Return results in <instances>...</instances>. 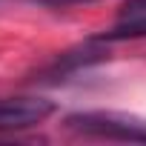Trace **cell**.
<instances>
[{
  "label": "cell",
  "mask_w": 146,
  "mask_h": 146,
  "mask_svg": "<svg viewBox=\"0 0 146 146\" xmlns=\"http://www.w3.org/2000/svg\"><path fill=\"white\" fill-rule=\"evenodd\" d=\"M66 129L86 137H106V140H146V120L126 112L98 109V112H75L66 117Z\"/></svg>",
  "instance_id": "1"
},
{
  "label": "cell",
  "mask_w": 146,
  "mask_h": 146,
  "mask_svg": "<svg viewBox=\"0 0 146 146\" xmlns=\"http://www.w3.org/2000/svg\"><path fill=\"white\" fill-rule=\"evenodd\" d=\"M54 106L43 98H0V132H15L43 123Z\"/></svg>",
  "instance_id": "2"
},
{
  "label": "cell",
  "mask_w": 146,
  "mask_h": 146,
  "mask_svg": "<svg viewBox=\"0 0 146 146\" xmlns=\"http://www.w3.org/2000/svg\"><path fill=\"white\" fill-rule=\"evenodd\" d=\"M120 17L123 20H140L146 17V0H126L120 6Z\"/></svg>",
  "instance_id": "3"
},
{
  "label": "cell",
  "mask_w": 146,
  "mask_h": 146,
  "mask_svg": "<svg viewBox=\"0 0 146 146\" xmlns=\"http://www.w3.org/2000/svg\"><path fill=\"white\" fill-rule=\"evenodd\" d=\"M37 3H46V6H66V3H80V0H37Z\"/></svg>",
  "instance_id": "4"
}]
</instances>
